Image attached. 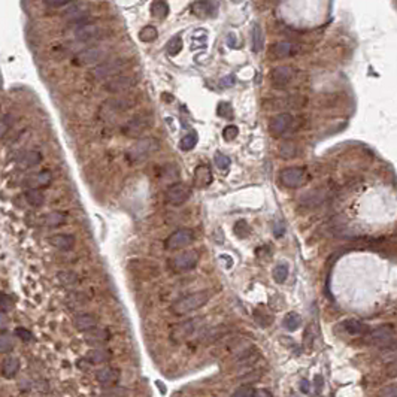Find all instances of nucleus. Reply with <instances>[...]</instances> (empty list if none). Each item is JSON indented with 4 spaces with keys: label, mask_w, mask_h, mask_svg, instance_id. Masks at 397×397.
I'll return each instance as SVG.
<instances>
[{
    "label": "nucleus",
    "mask_w": 397,
    "mask_h": 397,
    "mask_svg": "<svg viewBox=\"0 0 397 397\" xmlns=\"http://www.w3.org/2000/svg\"><path fill=\"white\" fill-rule=\"evenodd\" d=\"M157 34H159L157 28H156L154 26L150 24V26H145V27H142V28L139 30V39H140L142 42L148 44V42H153V41L157 39Z\"/></svg>",
    "instance_id": "obj_35"
},
{
    "label": "nucleus",
    "mask_w": 397,
    "mask_h": 397,
    "mask_svg": "<svg viewBox=\"0 0 397 397\" xmlns=\"http://www.w3.org/2000/svg\"><path fill=\"white\" fill-rule=\"evenodd\" d=\"M103 33H105V28L96 23H81L74 30L75 39L79 42H90V41L99 39Z\"/></svg>",
    "instance_id": "obj_14"
},
{
    "label": "nucleus",
    "mask_w": 397,
    "mask_h": 397,
    "mask_svg": "<svg viewBox=\"0 0 397 397\" xmlns=\"http://www.w3.org/2000/svg\"><path fill=\"white\" fill-rule=\"evenodd\" d=\"M251 44H252V51L260 53L265 48V33L260 24H254L251 28Z\"/></svg>",
    "instance_id": "obj_23"
},
{
    "label": "nucleus",
    "mask_w": 397,
    "mask_h": 397,
    "mask_svg": "<svg viewBox=\"0 0 397 397\" xmlns=\"http://www.w3.org/2000/svg\"><path fill=\"white\" fill-rule=\"evenodd\" d=\"M300 390H302L305 394H308V393L311 391V384H309L308 379H302V381H300Z\"/></svg>",
    "instance_id": "obj_53"
},
{
    "label": "nucleus",
    "mask_w": 397,
    "mask_h": 397,
    "mask_svg": "<svg viewBox=\"0 0 397 397\" xmlns=\"http://www.w3.org/2000/svg\"><path fill=\"white\" fill-rule=\"evenodd\" d=\"M109 339V333L107 330H97V329H93L91 332H87V336H85V341L90 342V344H103Z\"/></svg>",
    "instance_id": "obj_33"
},
{
    "label": "nucleus",
    "mask_w": 397,
    "mask_h": 397,
    "mask_svg": "<svg viewBox=\"0 0 397 397\" xmlns=\"http://www.w3.org/2000/svg\"><path fill=\"white\" fill-rule=\"evenodd\" d=\"M74 326L79 332H91L97 327V318L93 314H78L74 317Z\"/></svg>",
    "instance_id": "obj_19"
},
{
    "label": "nucleus",
    "mask_w": 397,
    "mask_h": 397,
    "mask_svg": "<svg viewBox=\"0 0 397 397\" xmlns=\"http://www.w3.org/2000/svg\"><path fill=\"white\" fill-rule=\"evenodd\" d=\"M324 199H326V194H324L322 191H319V190H317V191H311L305 197H302V203L312 208V206L321 205L324 202Z\"/></svg>",
    "instance_id": "obj_32"
},
{
    "label": "nucleus",
    "mask_w": 397,
    "mask_h": 397,
    "mask_svg": "<svg viewBox=\"0 0 397 397\" xmlns=\"http://www.w3.org/2000/svg\"><path fill=\"white\" fill-rule=\"evenodd\" d=\"M14 349V342H12V335L6 330L0 332V352H11Z\"/></svg>",
    "instance_id": "obj_38"
},
{
    "label": "nucleus",
    "mask_w": 397,
    "mask_h": 397,
    "mask_svg": "<svg viewBox=\"0 0 397 397\" xmlns=\"http://www.w3.org/2000/svg\"><path fill=\"white\" fill-rule=\"evenodd\" d=\"M50 243L57 249L70 251L75 246V238L72 235H67V233H58V235H54L50 238Z\"/></svg>",
    "instance_id": "obj_21"
},
{
    "label": "nucleus",
    "mask_w": 397,
    "mask_h": 397,
    "mask_svg": "<svg viewBox=\"0 0 397 397\" xmlns=\"http://www.w3.org/2000/svg\"><path fill=\"white\" fill-rule=\"evenodd\" d=\"M257 397H272V393L266 388L257 390Z\"/></svg>",
    "instance_id": "obj_54"
},
{
    "label": "nucleus",
    "mask_w": 397,
    "mask_h": 397,
    "mask_svg": "<svg viewBox=\"0 0 397 397\" xmlns=\"http://www.w3.org/2000/svg\"><path fill=\"white\" fill-rule=\"evenodd\" d=\"M183 47H184V44H183L181 34H176V36H173V38L166 44V51H167L169 55L175 57V55H178L179 53H181Z\"/></svg>",
    "instance_id": "obj_34"
},
{
    "label": "nucleus",
    "mask_w": 397,
    "mask_h": 397,
    "mask_svg": "<svg viewBox=\"0 0 397 397\" xmlns=\"http://www.w3.org/2000/svg\"><path fill=\"white\" fill-rule=\"evenodd\" d=\"M24 197L26 200L31 205V206H36V208H39L45 203V196L41 190L38 188H30L24 193Z\"/></svg>",
    "instance_id": "obj_27"
},
{
    "label": "nucleus",
    "mask_w": 397,
    "mask_h": 397,
    "mask_svg": "<svg viewBox=\"0 0 397 397\" xmlns=\"http://www.w3.org/2000/svg\"><path fill=\"white\" fill-rule=\"evenodd\" d=\"M312 339H314V336H312V327L309 326V327L306 329V332H305V345H306L308 348L312 346Z\"/></svg>",
    "instance_id": "obj_51"
},
{
    "label": "nucleus",
    "mask_w": 397,
    "mask_h": 397,
    "mask_svg": "<svg viewBox=\"0 0 397 397\" xmlns=\"http://www.w3.org/2000/svg\"><path fill=\"white\" fill-rule=\"evenodd\" d=\"M279 156L285 160H290L293 157L297 156V145L296 142L293 140H287V142H282L281 147H279Z\"/></svg>",
    "instance_id": "obj_29"
},
{
    "label": "nucleus",
    "mask_w": 397,
    "mask_h": 397,
    "mask_svg": "<svg viewBox=\"0 0 397 397\" xmlns=\"http://www.w3.org/2000/svg\"><path fill=\"white\" fill-rule=\"evenodd\" d=\"M11 308H12V302H11V299H9L6 294L0 293V309H2L3 312H8Z\"/></svg>",
    "instance_id": "obj_48"
},
{
    "label": "nucleus",
    "mask_w": 397,
    "mask_h": 397,
    "mask_svg": "<svg viewBox=\"0 0 397 397\" xmlns=\"http://www.w3.org/2000/svg\"><path fill=\"white\" fill-rule=\"evenodd\" d=\"M291 397H299V396H296V394H293V396H291Z\"/></svg>",
    "instance_id": "obj_56"
},
{
    "label": "nucleus",
    "mask_w": 397,
    "mask_h": 397,
    "mask_svg": "<svg viewBox=\"0 0 397 397\" xmlns=\"http://www.w3.org/2000/svg\"><path fill=\"white\" fill-rule=\"evenodd\" d=\"M282 324H284V327H285L288 332H296V330L300 327L302 318H300V315L296 314V312H288V314L284 317Z\"/></svg>",
    "instance_id": "obj_28"
},
{
    "label": "nucleus",
    "mask_w": 397,
    "mask_h": 397,
    "mask_svg": "<svg viewBox=\"0 0 397 397\" xmlns=\"http://www.w3.org/2000/svg\"><path fill=\"white\" fill-rule=\"evenodd\" d=\"M23 161H24V164L27 167H31V166H36V164H39L42 161V156L38 151H30V153L26 154V157L23 159Z\"/></svg>",
    "instance_id": "obj_43"
},
{
    "label": "nucleus",
    "mask_w": 397,
    "mask_h": 397,
    "mask_svg": "<svg viewBox=\"0 0 397 397\" xmlns=\"http://www.w3.org/2000/svg\"><path fill=\"white\" fill-rule=\"evenodd\" d=\"M216 114L224 120H232L233 118V107L229 102H220L216 106Z\"/></svg>",
    "instance_id": "obj_40"
},
{
    "label": "nucleus",
    "mask_w": 397,
    "mask_h": 397,
    "mask_svg": "<svg viewBox=\"0 0 397 397\" xmlns=\"http://www.w3.org/2000/svg\"><path fill=\"white\" fill-rule=\"evenodd\" d=\"M213 181V175L209 166L200 164L194 170V185L197 188H206L212 184Z\"/></svg>",
    "instance_id": "obj_20"
},
{
    "label": "nucleus",
    "mask_w": 397,
    "mask_h": 397,
    "mask_svg": "<svg viewBox=\"0 0 397 397\" xmlns=\"http://www.w3.org/2000/svg\"><path fill=\"white\" fill-rule=\"evenodd\" d=\"M20 371V360L17 357H8L3 360V365H2V375L3 378L6 379H12L17 376Z\"/></svg>",
    "instance_id": "obj_24"
},
{
    "label": "nucleus",
    "mask_w": 397,
    "mask_h": 397,
    "mask_svg": "<svg viewBox=\"0 0 397 397\" xmlns=\"http://www.w3.org/2000/svg\"><path fill=\"white\" fill-rule=\"evenodd\" d=\"M109 55V48L106 47H90L78 53L74 58V64L77 66H91V64H100L102 61L107 60Z\"/></svg>",
    "instance_id": "obj_5"
},
{
    "label": "nucleus",
    "mask_w": 397,
    "mask_h": 397,
    "mask_svg": "<svg viewBox=\"0 0 397 397\" xmlns=\"http://www.w3.org/2000/svg\"><path fill=\"white\" fill-rule=\"evenodd\" d=\"M153 121L154 118L151 112H137L123 126V134L127 137H139L153 126Z\"/></svg>",
    "instance_id": "obj_4"
},
{
    "label": "nucleus",
    "mask_w": 397,
    "mask_h": 397,
    "mask_svg": "<svg viewBox=\"0 0 397 397\" xmlns=\"http://www.w3.org/2000/svg\"><path fill=\"white\" fill-rule=\"evenodd\" d=\"M342 327L351 336H362V335H366L369 332L368 324H365L363 321H360V319H354V318L344 321L342 322Z\"/></svg>",
    "instance_id": "obj_22"
},
{
    "label": "nucleus",
    "mask_w": 397,
    "mask_h": 397,
    "mask_svg": "<svg viewBox=\"0 0 397 397\" xmlns=\"http://www.w3.org/2000/svg\"><path fill=\"white\" fill-rule=\"evenodd\" d=\"M160 140L157 137H143L136 140L133 145L129 148V151L126 153V159L130 164H137L145 161L147 159H150L154 153H157L160 150Z\"/></svg>",
    "instance_id": "obj_2"
},
{
    "label": "nucleus",
    "mask_w": 397,
    "mask_h": 397,
    "mask_svg": "<svg viewBox=\"0 0 397 397\" xmlns=\"http://www.w3.org/2000/svg\"><path fill=\"white\" fill-rule=\"evenodd\" d=\"M130 58L124 57H117V58H107L102 61L100 64L94 66L90 72L88 77L93 81H103V79H109L117 75H121V72L130 66Z\"/></svg>",
    "instance_id": "obj_1"
},
{
    "label": "nucleus",
    "mask_w": 397,
    "mask_h": 397,
    "mask_svg": "<svg viewBox=\"0 0 397 397\" xmlns=\"http://www.w3.org/2000/svg\"><path fill=\"white\" fill-rule=\"evenodd\" d=\"M272 275H273V279H275L276 284L285 282L287 278H288V266H287V265H278V266L273 269Z\"/></svg>",
    "instance_id": "obj_41"
},
{
    "label": "nucleus",
    "mask_w": 397,
    "mask_h": 397,
    "mask_svg": "<svg viewBox=\"0 0 397 397\" xmlns=\"http://www.w3.org/2000/svg\"><path fill=\"white\" fill-rule=\"evenodd\" d=\"M371 344L379 348H390L394 345V327L391 324H384V326L376 327L373 332L369 333Z\"/></svg>",
    "instance_id": "obj_11"
},
{
    "label": "nucleus",
    "mask_w": 397,
    "mask_h": 397,
    "mask_svg": "<svg viewBox=\"0 0 397 397\" xmlns=\"http://www.w3.org/2000/svg\"><path fill=\"white\" fill-rule=\"evenodd\" d=\"M194 239H196V233L193 229H188V227L178 229L166 238L164 248L167 251H176V249L188 246L190 243L194 242Z\"/></svg>",
    "instance_id": "obj_6"
},
{
    "label": "nucleus",
    "mask_w": 397,
    "mask_h": 397,
    "mask_svg": "<svg viewBox=\"0 0 397 397\" xmlns=\"http://www.w3.org/2000/svg\"><path fill=\"white\" fill-rule=\"evenodd\" d=\"M216 11H218V3L215 2H193L191 3V14L199 18L215 17Z\"/></svg>",
    "instance_id": "obj_18"
},
{
    "label": "nucleus",
    "mask_w": 397,
    "mask_h": 397,
    "mask_svg": "<svg viewBox=\"0 0 397 397\" xmlns=\"http://www.w3.org/2000/svg\"><path fill=\"white\" fill-rule=\"evenodd\" d=\"M8 130H9L8 123H6L5 120H0V139H2V137L8 133Z\"/></svg>",
    "instance_id": "obj_52"
},
{
    "label": "nucleus",
    "mask_w": 397,
    "mask_h": 397,
    "mask_svg": "<svg viewBox=\"0 0 397 397\" xmlns=\"http://www.w3.org/2000/svg\"><path fill=\"white\" fill-rule=\"evenodd\" d=\"M197 139H199V136H197L196 132H191V133L185 134L181 139V142H179V148H181L183 151H191L197 145Z\"/></svg>",
    "instance_id": "obj_36"
},
{
    "label": "nucleus",
    "mask_w": 397,
    "mask_h": 397,
    "mask_svg": "<svg viewBox=\"0 0 397 397\" xmlns=\"http://www.w3.org/2000/svg\"><path fill=\"white\" fill-rule=\"evenodd\" d=\"M213 161H215L216 167L221 169V170H227V169H229V166H230V163H232V160H230L227 156L221 154V153H216V154H215Z\"/></svg>",
    "instance_id": "obj_44"
},
{
    "label": "nucleus",
    "mask_w": 397,
    "mask_h": 397,
    "mask_svg": "<svg viewBox=\"0 0 397 397\" xmlns=\"http://www.w3.org/2000/svg\"><path fill=\"white\" fill-rule=\"evenodd\" d=\"M278 178L285 188H297L306 181L308 170L306 167H285L279 172Z\"/></svg>",
    "instance_id": "obj_7"
},
{
    "label": "nucleus",
    "mask_w": 397,
    "mask_h": 397,
    "mask_svg": "<svg viewBox=\"0 0 397 397\" xmlns=\"http://www.w3.org/2000/svg\"><path fill=\"white\" fill-rule=\"evenodd\" d=\"M232 397H257V390L251 385H240L235 390Z\"/></svg>",
    "instance_id": "obj_42"
},
{
    "label": "nucleus",
    "mask_w": 397,
    "mask_h": 397,
    "mask_svg": "<svg viewBox=\"0 0 397 397\" xmlns=\"http://www.w3.org/2000/svg\"><path fill=\"white\" fill-rule=\"evenodd\" d=\"M134 102L129 97H114V99H107L102 105V115L105 118H111L115 115H120L126 111H129L130 107H133Z\"/></svg>",
    "instance_id": "obj_9"
},
{
    "label": "nucleus",
    "mask_w": 397,
    "mask_h": 397,
    "mask_svg": "<svg viewBox=\"0 0 397 397\" xmlns=\"http://www.w3.org/2000/svg\"><path fill=\"white\" fill-rule=\"evenodd\" d=\"M34 178H36V183H38L39 185H48L51 183V172L50 170H41Z\"/></svg>",
    "instance_id": "obj_46"
},
{
    "label": "nucleus",
    "mask_w": 397,
    "mask_h": 397,
    "mask_svg": "<svg viewBox=\"0 0 397 397\" xmlns=\"http://www.w3.org/2000/svg\"><path fill=\"white\" fill-rule=\"evenodd\" d=\"M293 124H294V117L291 114H278L275 117L270 118L269 121V132L272 136L275 137H281L284 134H287L293 129Z\"/></svg>",
    "instance_id": "obj_12"
},
{
    "label": "nucleus",
    "mask_w": 397,
    "mask_h": 397,
    "mask_svg": "<svg viewBox=\"0 0 397 397\" xmlns=\"http://www.w3.org/2000/svg\"><path fill=\"white\" fill-rule=\"evenodd\" d=\"M314 382L317 384V391H319V390L322 388V378H321L319 375H317L315 379H314Z\"/></svg>",
    "instance_id": "obj_55"
},
{
    "label": "nucleus",
    "mask_w": 397,
    "mask_h": 397,
    "mask_svg": "<svg viewBox=\"0 0 397 397\" xmlns=\"http://www.w3.org/2000/svg\"><path fill=\"white\" fill-rule=\"evenodd\" d=\"M233 232L239 239H246L251 235V227L248 226V223L245 220H239V221L235 223Z\"/></svg>",
    "instance_id": "obj_39"
},
{
    "label": "nucleus",
    "mask_w": 397,
    "mask_h": 397,
    "mask_svg": "<svg viewBox=\"0 0 397 397\" xmlns=\"http://www.w3.org/2000/svg\"><path fill=\"white\" fill-rule=\"evenodd\" d=\"M235 82H236L235 75H227L226 78H223V79L220 81V85H221V87H233Z\"/></svg>",
    "instance_id": "obj_50"
},
{
    "label": "nucleus",
    "mask_w": 397,
    "mask_h": 397,
    "mask_svg": "<svg viewBox=\"0 0 397 397\" xmlns=\"http://www.w3.org/2000/svg\"><path fill=\"white\" fill-rule=\"evenodd\" d=\"M299 53V45L288 42V41H281V42H275L270 48H269V55L272 57V60H281V58H287V57H293Z\"/></svg>",
    "instance_id": "obj_17"
},
{
    "label": "nucleus",
    "mask_w": 397,
    "mask_h": 397,
    "mask_svg": "<svg viewBox=\"0 0 397 397\" xmlns=\"http://www.w3.org/2000/svg\"><path fill=\"white\" fill-rule=\"evenodd\" d=\"M96 379L103 385H112L118 381V372L114 369H109V368L100 369L96 372Z\"/></svg>",
    "instance_id": "obj_26"
},
{
    "label": "nucleus",
    "mask_w": 397,
    "mask_h": 397,
    "mask_svg": "<svg viewBox=\"0 0 397 397\" xmlns=\"http://www.w3.org/2000/svg\"><path fill=\"white\" fill-rule=\"evenodd\" d=\"M209 299H211V293L206 290L190 293V294H185L183 297H179L178 300H175L170 306V311L175 315H187V314L194 312V311L200 309L202 306H205L209 302Z\"/></svg>",
    "instance_id": "obj_3"
},
{
    "label": "nucleus",
    "mask_w": 397,
    "mask_h": 397,
    "mask_svg": "<svg viewBox=\"0 0 397 397\" xmlns=\"http://www.w3.org/2000/svg\"><path fill=\"white\" fill-rule=\"evenodd\" d=\"M238 134H239V129H238L236 126H227V127L223 130V137H224V140H227V142L235 140V139L238 137Z\"/></svg>",
    "instance_id": "obj_45"
},
{
    "label": "nucleus",
    "mask_w": 397,
    "mask_h": 397,
    "mask_svg": "<svg viewBox=\"0 0 397 397\" xmlns=\"http://www.w3.org/2000/svg\"><path fill=\"white\" fill-rule=\"evenodd\" d=\"M45 6H48V8H55V9H66L69 5H70V2H45L44 3Z\"/></svg>",
    "instance_id": "obj_49"
},
{
    "label": "nucleus",
    "mask_w": 397,
    "mask_h": 397,
    "mask_svg": "<svg viewBox=\"0 0 397 397\" xmlns=\"http://www.w3.org/2000/svg\"><path fill=\"white\" fill-rule=\"evenodd\" d=\"M169 5L163 0H157V2H153L151 3V14L154 18L157 20H164L167 15H169Z\"/></svg>",
    "instance_id": "obj_30"
},
{
    "label": "nucleus",
    "mask_w": 397,
    "mask_h": 397,
    "mask_svg": "<svg viewBox=\"0 0 397 397\" xmlns=\"http://www.w3.org/2000/svg\"><path fill=\"white\" fill-rule=\"evenodd\" d=\"M44 223L48 227H60L66 223V215L61 212H50L44 216Z\"/></svg>",
    "instance_id": "obj_31"
},
{
    "label": "nucleus",
    "mask_w": 397,
    "mask_h": 397,
    "mask_svg": "<svg viewBox=\"0 0 397 397\" xmlns=\"http://www.w3.org/2000/svg\"><path fill=\"white\" fill-rule=\"evenodd\" d=\"M137 84V78L133 77V75H117L114 78H109L103 88L107 91V93H112V94H117V93H124L130 88H133L134 85Z\"/></svg>",
    "instance_id": "obj_13"
},
{
    "label": "nucleus",
    "mask_w": 397,
    "mask_h": 397,
    "mask_svg": "<svg viewBox=\"0 0 397 397\" xmlns=\"http://www.w3.org/2000/svg\"><path fill=\"white\" fill-rule=\"evenodd\" d=\"M57 279L64 287H74L79 282V278L75 272H58Z\"/></svg>",
    "instance_id": "obj_37"
},
{
    "label": "nucleus",
    "mask_w": 397,
    "mask_h": 397,
    "mask_svg": "<svg viewBox=\"0 0 397 397\" xmlns=\"http://www.w3.org/2000/svg\"><path fill=\"white\" fill-rule=\"evenodd\" d=\"M294 77H296L294 67H291V66H279V67H275L272 70L270 81H272L273 87L284 88V87H287L288 84L293 81Z\"/></svg>",
    "instance_id": "obj_15"
},
{
    "label": "nucleus",
    "mask_w": 397,
    "mask_h": 397,
    "mask_svg": "<svg viewBox=\"0 0 397 397\" xmlns=\"http://www.w3.org/2000/svg\"><path fill=\"white\" fill-rule=\"evenodd\" d=\"M191 196V190L188 188V185L183 184V183H176L172 184L166 191H164V200L172 205V206H181L184 205Z\"/></svg>",
    "instance_id": "obj_10"
},
{
    "label": "nucleus",
    "mask_w": 397,
    "mask_h": 397,
    "mask_svg": "<svg viewBox=\"0 0 397 397\" xmlns=\"http://www.w3.org/2000/svg\"><path fill=\"white\" fill-rule=\"evenodd\" d=\"M15 335H17L21 341H24V342H28V341L33 339L31 333H30L27 329H24V327H17V329H15Z\"/></svg>",
    "instance_id": "obj_47"
},
{
    "label": "nucleus",
    "mask_w": 397,
    "mask_h": 397,
    "mask_svg": "<svg viewBox=\"0 0 397 397\" xmlns=\"http://www.w3.org/2000/svg\"><path fill=\"white\" fill-rule=\"evenodd\" d=\"M109 358H111V352L105 348H94V349H90L87 352V362H90L93 365L106 363V362H109Z\"/></svg>",
    "instance_id": "obj_25"
},
{
    "label": "nucleus",
    "mask_w": 397,
    "mask_h": 397,
    "mask_svg": "<svg viewBox=\"0 0 397 397\" xmlns=\"http://www.w3.org/2000/svg\"><path fill=\"white\" fill-rule=\"evenodd\" d=\"M199 263V252L197 251H185L178 254L175 257H172L169 260V267L175 272V273H181V272H187L191 270L197 266Z\"/></svg>",
    "instance_id": "obj_8"
},
{
    "label": "nucleus",
    "mask_w": 397,
    "mask_h": 397,
    "mask_svg": "<svg viewBox=\"0 0 397 397\" xmlns=\"http://www.w3.org/2000/svg\"><path fill=\"white\" fill-rule=\"evenodd\" d=\"M197 322H199V319H194L193 318V319H187L184 322L176 324V326L170 332V339L173 342H176V344L184 342L185 339H188L194 333V330L197 327Z\"/></svg>",
    "instance_id": "obj_16"
}]
</instances>
